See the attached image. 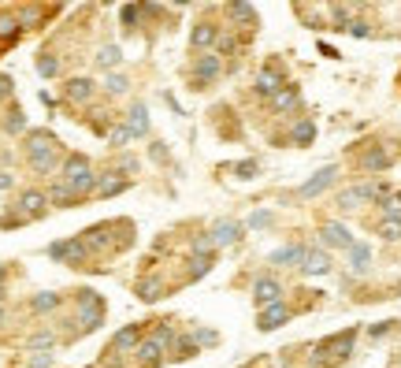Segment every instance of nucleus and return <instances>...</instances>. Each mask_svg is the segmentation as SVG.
I'll return each instance as SVG.
<instances>
[{"label": "nucleus", "mask_w": 401, "mask_h": 368, "mask_svg": "<svg viewBox=\"0 0 401 368\" xmlns=\"http://www.w3.org/2000/svg\"><path fill=\"white\" fill-rule=\"evenodd\" d=\"M209 239H212V246H216V249L235 246V242L242 239V223H238V220H219L216 227L209 231Z\"/></svg>", "instance_id": "nucleus-23"}, {"label": "nucleus", "mask_w": 401, "mask_h": 368, "mask_svg": "<svg viewBox=\"0 0 401 368\" xmlns=\"http://www.w3.org/2000/svg\"><path fill=\"white\" fill-rule=\"evenodd\" d=\"M63 149H48V153H37V156H30V172L34 175H41V179H53V175H60V167H63Z\"/></svg>", "instance_id": "nucleus-12"}, {"label": "nucleus", "mask_w": 401, "mask_h": 368, "mask_svg": "<svg viewBox=\"0 0 401 368\" xmlns=\"http://www.w3.org/2000/svg\"><path fill=\"white\" fill-rule=\"evenodd\" d=\"M346 34H353V37H368L372 34V26L364 23V19H353V23H349V30Z\"/></svg>", "instance_id": "nucleus-53"}, {"label": "nucleus", "mask_w": 401, "mask_h": 368, "mask_svg": "<svg viewBox=\"0 0 401 368\" xmlns=\"http://www.w3.org/2000/svg\"><path fill=\"white\" fill-rule=\"evenodd\" d=\"M48 257L56 260V265H67V268H82L86 260H89V249L82 242V234H74V239H63V242H53L45 249Z\"/></svg>", "instance_id": "nucleus-3"}, {"label": "nucleus", "mask_w": 401, "mask_h": 368, "mask_svg": "<svg viewBox=\"0 0 401 368\" xmlns=\"http://www.w3.org/2000/svg\"><path fill=\"white\" fill-rule=\"evenodd\" d=\"M364 201H383V190L375 186V182H360V186H349L338 193V208H357V205H364Z\"/></svg>", "instance_id": "nucleus-10"}, {"label": "nucleus", "mask_w": 401, "mask_h": 368, "mask_svg": "<svg viewBox=\"0 0 401 368\" xmlns=\"http://www.w3.org/2000/svg\"><path fill=\"white\" fill-rule=\"evenodd\" d=\"M368 265H372V246L353 242V249H349V268H353V272H368Z\"/></svg>", "instance_id": "nucleus-41"}, {"label": "nucleus", "mask_w": 401, "mask_h": 368, "mask_svg": "<svg viewBox=\"0 0 401 368\" xmlns=\"http://www.w3.org/2000/svg\"><path fill=\"white\" fill-rule=\"evenodd\" d=\"M190 335H193V343H197V346H216L219 343V335L209 331V327H197V331H190Z\"/></svg>", "instance_id": "nucleus-47"}, {"label": "nucleus", "mask_w": 401, "mask_h": 368, "mask_svg": "<svg viewBox=\"0 0 401 368\" xmlns=\"http://www.w3.org/2000/svg\"><path fill=\"white\" fill-rule=\"evenodd\" d=\"M123 190H131V179H123L119 172H105V175H97L93 197H115V193H123Z\"/></svg>", "instance_id": "nucleus-26"}, {"label": "nucleus", "mask_w": 401, "mask_h": 368, "mask_svg": "<svg viewBox=\"0 0 401 368\" xmlns=\"http://www.w3.org/2000/svg\"><path fill=\"white\" fill-rule=\"evenodd\" d=\"M379 239L383 242H401V220L397 216H383L379 220Z\"/></svg>", "instance_id": "nucleus-44"}, {"label": "nucleus", "mask_w": 401, "mask_h": 368, "mask_svg": "<svg viewBox=\"0 0 401 368\" xmlns=\"http://www.w3.org/2000/svg\"><path fill=\"white\" fill-rule=\"evenodd\" d=\"M22 346L34 350V353H53L56 350V331H34L22 338Z\"/></svg>", "instance_id": "nucleus-35"}, {"label": "nucleus", "mask_w": 401, "mask_h": 368, "mask_svg": "<svg viewBox=\"0 0 401 368\" xmlns=\"http://www.w3.org/2000/svg\"><path fill=\"white\" fill-rule=\"evenodd\" d=\"M119 19H123L126 30H134L138 19H141V4H123V8H119Z\"/></svg>", "instance_id": "nucleus-45"}, {"label": "nucleus", "mask_w": 401, "mask_h": 368, "mask_svg": "<svg viewBox=\"0 0 401 368\" xmlns=\"http://www.w3.org/2000/svg\"><path fill=\"white\" fill-rule=\"evenodd\" d=\"M386 331H390V324H375L368 335H372V338H379V335H386Z\"/></svg>", "instance_id": "nucleus-57"}, {"label": "nucleus", "mask_w": 401, "mask_h": 368, "mask_svg": "<svg viewBox=\"0 0 401 368\" xmlns=\"http://www.w3.org/2000/svg\"><path fill=\"white\" fill-rule=\"evenodd\" d=\"M216 42H219V23H212V19H201L190 30V49L193 52H209V49H216Z\"/></svg>", "instance_id": "nucleus-14"}, {"label": "nucleus", "mask_w": 401, "mask_h": 368, "mask_svg": "<svg viewBox=\"0 0 401 368\" xmlns=\"http://www.w3.org/2000/svg\"><path fill=\"white\" fill-rule=\"evenodd\" d=\"M0 283H8V265H0Z\"/></svg>", "instance_id": "nucleus-58"}, {"label": "nucleus", "mask_w": 401, "mask_h": 368, "mask_svg": "<svg viewBox=\"0 0 401 368\" xmlns=\"http://www.w3.org/2000/svg\"><path fill=\"white\" fill-rule=\"evenodd\" d=\"M48 208H53V205H48V193L45 190H22L19 197H15V212L22 216V220H45V212H48Z\"/></svg>", "instance_id": "nucleus-4"}, {"label": "nucleus", "mask_w": 401, "mask_h": 368, "mask_svg": "<svg viewBox=\"0 0 401 368\" xmlns=\"http://www.w3.org/2000/svg\"><path fill=\"white\" fill-rule=\"evenodd\" d=\"M141 338H145V331H141V324H126V327H119V331L112 335L108 350H112V353H134Z\"/></svg>", "instance_id": "nucleus-17"}, {"label": "nucleus", "mask_w": 401, "mask_h": 368, "mask_svg": "<svg viewBox=\"0 0 401 368\" xmlns=\"http://www.w3.org/2000/svg\"><path fill=\"white\" fill-rule=\"evenodd\" d=\"M256 172H261L256 160H238L235 164V179H256Z\"/></svg>", "instance_id": "nucleus-46"}, {"label": "nucleus", "mask_w": 401, "mask_h": 368, "mask_svg": "<svg viewBox=\"0 0 401 368\" xmlns=\"http://www.w3.org/2000/svg\"><path fill=\"white\" fill-rule=\"evenodd\" d=\"M4 317H8V309H4V305H0V324H4Z\"/></svg>", "instance_id": "nucleus-60"}, {"label": "nucleus", "mask_w": 401, "mask_h": 368, "mask_svg": "<svg viewBox=\"0 0 401 368\" xmlns=\"http://www.w3.org/2000/svg\"><path fill=\"white\" fill-rule=\"evenodd\" d=\"M271 220H275L271 212H253V216H249V227H253V231H264V227H271Z\"/></svg>", "instance_id": "nucleus-51"}, {"label": "nucleus", "mask_w": 401, "mask_h": 368, "mask_svg": "<svg viewBox=\"0 0 401 368\" xmlns=\"http://www.w3.org/2000/svg\"><path fill=\"white\" fill-rule=\"evenodd\" d=\"M45 193H48V205H56V208H74V205H79V197L71 193V186L63 179H53Z\"/></svg>", "instance_id": "nucleus-29"}, {"label": "nucleus", "mask_w": 401, "mask_h": 368, "mask_svg": "<svg viewBox=\"0 0 401 368\" xmlns=\"http://www.w3.org/2000/svg\"><path fill=\"white\" fill-rule=\"evenodd\" d=\"M0 127H4V134H27V112H22V104L11 101L8 104V112H4V120H0Z\"/></svg>", "instance_id": "nucleus-28"}, {"label": "nucleus", "mask_w": 401, "mask_h": 368, "mask_svg": "<svg viewBox=\"0 0 401 368\" xmlns=\"http://www.w3.org/2000/svg\"><path fill=\"white\" fill-rule=\"evenodd\" d=\"M89 172H93V167H89V156L67 153V156H63V167H60L56 179H63V182H79V179H86Z\"/></svg>", "instance_id": "nucleus-21"}, {"label": "nucleus", "mask_w": 401, "mask_h": 368, "mask_svg": "<svg viewBox=\"0 0 401 368\" xmlns=\"http://www.w3.org/2000/svg\"><path fill=\"white\" fill-rule=\"evenodd\" d=\"M123 123L131 127L134 141H138V138H145V134H149V108H145V101H131V108H126Z\"/></svg>", "instance_id": "nucleus-22"}, {"label": "nucleus", "mask_w": 401, "mask_h": 368, "mask_svg": "<svg viewBox=\"0 0 401 368\" xmlns=\"http://www.w3.org/2000/svg\"><path fill=\"white\" fill-rule=\"evenodd\" d=\"M149 156H152L157 164H167V149H164V141H152V146H149Z\"/></svg>", "instance_id": "nucleus-54"}, {"label": "nucleus", "mask_w": 401, "mask_h": 368, "mask_svg": "<svg viewBox=\"0 0 401 368\" xmlns=\"http://www.w3.org/2000/svg\"><path fill=\"white\" fill-rule=\"evenodd\" d=\"M305 253H308V249L301 242H290V246H279L275 253L268 257V265H275V268H301Z\"/></svg>", "instance_id": "nucleus-20"}, {"label": "nucleus", "mask_w": 401, "mask_h": 368, "mask_svg": "<svg viewBox=\"0 0 401 368\" xmlns=\"http://www.w3.org/2000/svg\"><path fill=\"white\" fill-rule=\"evenodd\" d=\"M0 172H4V153H0Z\"/></svg>", "instance_id": "nucleus-61"}, {"label": "nucleus", "mask_w": 401, "mask_h": 368, "mask_svg": "<svg viewBox=\"0 0 401 368\" xmlns=\"http://www.w3.org/2000/svg\"><path fill=\"white\" fill-rule=\"evenodd\" d=\"M134 361H138V368H164L167 364V350L152 335H145L138 343V350H134Z\"/></svg>", "instance_id": "nucleus-9"}, {"label": "nucleus", "mask_w": 401, "mask_h": 368, "mask_svg": "<svg viewBox=\"0 0 401 368\" xmlns=\"http://www.w3.org/2000/svg\"><path fill=\"white\" fill-rule=\"evenodd\" d=\"M100 89H105L108 97H123V94H131V78H126L123 71H112V75L105 78V86H100Z\"/></svg>", "instance_id": "nucleus-40"}, {"label": "nucleus", "mask_w": 401, "mask_h": 368, "mask_svg": "<svg viewBox=\"0 0 401 368\" xmlns=\"http://www.w3.org/2000/svg\"><path fill=\"white\" fill-rule=\"evenodd\" d=\"M197 353H201V346L193 343V335H178L171 353H167V361H190V357H197Z\"/></svg>", "instance_id": "nucleus-34"}, {"label": "nucleus", "mask_w": 401, "mask_h": 368, "mask_svg": "<svg viewBox=\"0 0 401 368\" xmlns=\"http://www.w3.org/2000/svg\"><path fill=\"white\" fill-rule=\"evenodd\" d=\"M290 141H294V146H313V141H316V123L313 120H297L290 127Z\"/></svg>", "instance_id": "nucleus-37"}, {"label": "nucleus", "mask_w": 401, "mask_h": 368, "mask_svg": "<svg viewBox=\"0 0 401 368\" xmlns=\"http://www.w3.org/2000/svg\"><path fill=\"white\" fill-rule=\"evenodd\" d=\"M82 242L89 253H105V249L112 246V223H97V227L82 231Z\"/></svg>", "instance_id": "nucleus-25"}, {"label": "nucleus", "mask_w": 401, "mask_h": 368, "mask_svg": "<svg viewBox=\"0 0 401 368\" xmlns=\"http://www.w3.org/2000/svg\"><path fill=\"white\" fill-rule=\"evenodd\" d=\"M383 205V216H397L401 220V193H390L386 201H379Z\"/></svg>", "instance_id": "nucleus-49"}, {"label": "nucleus", "mask_w": 401, "mask_h": 368, "mask_svg": "<svg viewBox=\"0 0 401 368\" xmlns=\"http://www.w3.org/2000/svg\"><path fill=\"white\" fill-rule=\"evenodd\" d=\"M4 294H8V283H0V305H4Z\"/></svg>", "instance_id": "nucleus-59"}, {"label": "nucleus", "mask_w": 401, "mask_h": 368, "mask_svg": "<svg viewBox=\"0 0 401 368\" xmlns=\"http://www.w3.org/2000/svg\"><path fill=\"white\" fill-rule=\"evenodd\" d=\"M331 272V257L323 249H308L301 260V275H327Z\"/></svg>", "instance_id": "nucleus-31"}, {"label": "nucleus", "mask_w": 401, "mask_h": 368, "mask_svg": "<svg viewBox=\"0 0 401 368\" xmlns=\"http://www.w3.org/2000/svg\"><path fill=\"white\" fill-rule=\"evenodd\" d=\"M53 361H56L53 353H34V357L27 361V368H53Z\"/></svg>", "instance_id": "nucleus-52"}, {"label": "nucleus", "mask_w": 401, "mask_h": 368, "mask_svg": "<svg viewBox=\"0 0 401 368\" xmlns=\"http://www.w3.org/2000/svg\"><path fill=\"white\" fill-rule=\"evenodd\" d=\"M227 19L235 23L230 30H256V26H261V15H256V8L245 4V0H235V4H227Z\"/></svg>", "instance_id": "nucleus-15"}, {"label": "nucleus", "mask_w": 401, "mask_h": 368, "mask_svg": "<svg viewBox=\"0 0 401 368\" xmlns=\"http://www.w3.org/2000/svg\"><path fill=\"white\" fill-rule=\"evenodd\" d=\"M253 301H256V309L279 305V301H282V283L271 279V275H261V279L253 283Z\"/></svg>", "instance_id": "nucleus-13"}, {"label": "nucleus", "mask_w": 401, "mask_h": 368, "mask_svg": "<svg viewBox=\"0 0 401 368\" xmlns=\"http://www.w3.org/2000/svg\"><path fill=\"white\" fill-rule=\"evenodd\" d=\"M297 15H301L308 26H316V30L323 26V19H320V8H305V4H297Z\"/></svg>", "instance_id": "nucleus-48"}, {"label": "nucleus", "mask_w": 401, "mask_h": 368, "mask_svg": "<svg viewBox=\"0 0 401 368\" xmlns=\"http://www.w3.org/2000/svg\"><path fill=\"white\" fill-rule=\"evenodd\" d=\"M22 37V23L15 11H0V49H8V45H15Z\"/></svg>", "instance_id": "nucleus-27"}, {"label": "nucleus", "mask_w": 401, "mask_h": 368, "mask_svg": "<svg viewBox=\"0 0 401 368\" xmlns=\"http://www.w3.org/2000/svg\"><path fill=\"white\" fill-rule=\"evenodd\" d=\"M360 172H368V175H379V172H386V167H390L394 164V156L390 153H386L383 146H368L364 153H360Z\"/></svg>", "instance_id": "nucleus-19"}, {"label": "nucleus", "mask_w": 401, "mask_h": 368, "mask_svg": "<svg viewBox=\"0 0 401 368\" xmlns=\"http://www.w3.org/2000/svg\"><path fill=\"white\" fill-rule=\"evenodd\" d=\"M242 49V37L235 30H219V42H216V56L223 60V56H235V52Z\"/></svg>", "instance_id": "nucleus-39"}, {"label": "nucleus", "mask_w": 401, "mask_h": 368, "mask_svg": "<svg viewBox=\"0 0 401 368\" xmlns=\"http://www.w3.org/2000/svg\"><path fill=\"white\" fill-rule=\"evenodd\" d=\"M37 75H41V78H56L60 75V56H56V52H41V56H37Z\"/></svg>", "instance_id": "nucleus-43"}, {"label": "nucleus", "mask_w": 401, "mask_h": 368, "mask_svg": "<svg viewBox=\"0 0 401 368\" xmlns=\"http://www.w3.org/2000/svg\"><path fill=\"white\" fill-rule=\"evenodd\" d=\"M212 265H216V253H193L190 257V283L201 279V275H209Z\"/></svg>", "instance_id": "nucleus-42"}, {"label": "nucleus", "mask_w": 401, "mask_h": 368, "mask_svg": "<svg viewBox=\"0 0 401 368\" xmlns=\"http://www.w3.org/2000/svg\"><path fill=\"white\" fill-rule=\"evenodd\" d=\"M334 179H338V167H334V164L320 167V172H316L313 179H308V182H301V190H297V197H301V201H308V197H320V193L327 190Z\"/></svg>", "instance_id": "nucleus-16"}, {"label": "nucleus", "mask_w": 401, "mask_h": 368, "mask_svg": "<svg viewBox=\"0 0 401 368\" xmlns=\"http://www.w3.org/2000/svg\"><path fill=\"white\" fill-rule=\"evenodd\" d=\"M74 335H93L100 324H105V298H100L93 286H82L74 291Z\"/></svg>", "instance_id": "nucleus-1"}, {"label": "nucleus", "mask_w": 401, "mask_h": 368, "mask_svg": "<svg viewBox=\"0 0 401 368\" xmlns=\"http://www.w3.org/2000/svg\"><path fill=\"white\" fill-rule=\"evenodd\" d=\"M15 86H11V75H0V101H11Z\"/></svg>", "instance_id": "nucleus-55"}, {"label": "nucleus", "mask_w": 401, "mask_h": 368, "mask_svg": "<svg viewBox=\"0 0 401 368\" xmlns=\"http://www.w3.org/2000/svg\"><path fill=\"white\" fill-rule=\"evenodd\" d=\"M93 63H97L100 71H108V75H112V71L123 63V49H119V45H100V49H97V56H93Z\"/></svg>", "instance_id": "nucleus-32"}, {"label": "nucleus", "mask_w": 401, "mask_h": 368, "mask_svg": "<svg viewBox=\"0 0 401 368\" xmlns=\"http://www.w3.org/2000/svg\"><path fill=\"white\" fill-rule=\"evenodd\" d=\"M294 317V309L287 305V301H279V305H268L256 312V331H279L282 324H290Z\"/></svg>", "instance_id": "nucleus-11"}, {"label": "nucleus", "mask_w": 401, "mask_h": 368, "mask_svg": "<svg viewBox=\"0 0 401 368\" xmlns=\"http://www.w3.org/2000/svg\"><path fill=\"white\" fill-rule=\"evenodd\" d=\"M134 294L145 301V305H152V301H160V298L167 294V283L160 279V275H141L138 286H134Z\"/></svg>", "instance_id": "nucleus-24"}, {"label": "nucleus", "mask_w": 401, "mask_h": 368, "mask_svg": "<svg viewBox=\"0 0 401 368\" xmlns=\"http://www.w3.org/2000/svg\"><path fill=\"white\" fill-rule=\"evenodd\" d=\"M353 343H357V327H349V331H338V335L323 338V343L316 346L313 361H316V364H342L349 353H353Z\"/></svg>", "instance_id": "nucleus-2"}, {"label": "nucleus", "mask_w": 401, "mask_h": 368, "mask_svg": "<svg viewBox=\"0 0 401 368\" xmlns=\"http://www.w3.org/2000/svg\"><path fill=\"white\" fill-rule=\"evenodd\" d=\"M320 242L327 246V249H353V234H349L346 223H323L320 227Z\"/></svg>", "instance_id": "nucleus-18"}, {"label": "nucleus", "mask_w": 401, "mask_h": 368, "mask_svg": "<svg viewBox=\"0 0 401 368\" xmlns=\"http://www.w3.org/2000/svg\"><path fill=\"white\" fill-rule=\"evenodd\" d=\"M60 305H63V294H56V291H41V294L30 298V312H34V317H48V312H56Z\"/></svg>", "instance_id": "nucleus-30"}, {"label": "nucleus", "mask_w": 401, "mask_h": 368, "mask_svg": "<svg viewBox=\"0 0 401 368\" xmlns=\"http://www.w3.org/2000/svg\"><path fill=\"white\" fill-rule=\"evenodd\" d=\"M48 149H60V138L53 134L48 127H34L27 130V138H22V153H27V160L37 153H48Z\"/></svg>", "instance_id": "nucleus-8"}, {"label": "nucleus", "mask_w": 401, "mask_h": 368, "mask_svg": "<svg viewBox=\"0 0 401 368\" xmlns=\"http://www.w3.org/2000/svg\"><path fill=\"white\" fill-rule=\"evenodd\" d=\"M63 97H67V104H89L97 97V82L89 75H74L63 82Z\"/></svg>", "instance_id": "nucleus-7"}, {"label": "nucleus", "mask_w": 401, "mask_h": 368, "mask_svg": "<svg viewBox=\"0 0 401 368\" xmlns=\"http://www.w3.org/2000/svg\"><path fill=\"white\" fill-rule=\"evenodd\" d=\"M11 186H15V175H11L8 167H4V172H0V193H4V190H11Z\"/></svg>", "instance_id": "nucleus-56"}, {"label": "nucleus", "mask_w": 401, "mask_h": 368, "mask_svg": "<svg viewBox=\"0 0 401 368\" xmlns=\"http://www.w3.org/2000/svg\"><path fill=\"white\" fill-rule=\"evenodd\" d=\"M287 86H290V82H287V75H282L275 63H268V68H261V75H256L253 94H256V97H264V101H275Z\"/></svg>", "instance_id": "nucleus-6"}, {"label": "nucleus", "mask_w": 401, "mask_h": 368, "mask_svg": "<svg viewBox=\"0 0 401 368\" xmlns=\"http://www.w3.org/2000/svg\"><path fill=\"white\" fill-rule=\"evenodd\" d=\"M219 75H223V60H219L216 52H201V56L193 60V71H190V78H193V89L212 86Z\"/></svg>", "instance_id": "nucleus-5"}, {"label": "nucleus", "mask_w": 401, "mask_h": 368, "mask_svg": "<svg viewBox=\"0 0 401 368\" xmlns=\"http://www.w3.org/2000/svg\"><path fill=\"white\" fill-rule=\"evenodd\" d=\"M134 141V134H131V127H126L123 120H115L112 127H108V149L112 153H119V149H126Z\"/></svg>", "instance_id": "nucleus-33"}, {"label": "nucleus", "mask_w": 401, "mask_h": 368, "mask_svg": "<svg viewBox=\"0 0 401 368\" xmlns=\"http://www.w3.org/2000/svg\"><path fill=\"white\" fill-rule=\"evenodd\" d=\"M271 108H275V112H294V108H301V89H297V86L290 82V86L282 89V94H279L275 101H271Z\"/></svg>", "instance_id": "nucleus-36"}, {"label": "nucleus", "mask_w": 401, "mask_h": 368, "mask_svg": "<svg viewBox=\"0 0 401 368\" xmlns=\"http://www.w3.org/2000/svg\"><path fill=\"white\" fill-rule=\"evenodd\" d=\"M193 253H216V246H212V239H209V234H193Z\"/></svg>", "instance_id": "nucleus-50"}, {"label": "nucleus", "mask_w": 401, "mask_h": 368, "mask_svg": "<svg viewBox=\"0 0 401 368\" xmlns=\"http://www.w3.org/2000/svg\"><path fill=\"white\" fill-rule=\"evenodd\" d=\"M149 335L157 338V343H160L167 353H171L175 338H178V331H175V324H171V320H157V324H152V331H149Z\"/></svg>", "instance_id": "nucleus-38"}]
</instances>
